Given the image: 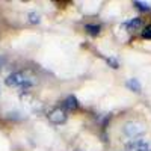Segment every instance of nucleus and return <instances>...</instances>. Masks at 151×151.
<instances>
[{
	"label": "nucleus",
	"instance_id": "obj_13",
	"mask_svg": "<svg viewBox=\"0 0 151 151\" xmlns=\"http://www.w3.org/2000/svg\"><path fill=\"white\" fill-rule=\"evenodd\" d=\"M3 64H5V59H0V70H2V67H3Z\"/></svg>",
	"mask_w": 151,
	"mask_h": 151
},
{
	"label": "nucleus",
	"instance_id": "obj_9",
	"mask_svg": "<svg viewBox=\"0 0 151 151\" xmlns=\"http://www.w3.org/2000/svg\"><path fill=\"white\" fill-rule=\"evenodd\" d=\"M133 5H134V8H136V9H139V11H142V12H148V11L151 9V6H150L148 3L141 2V0H137V2H134Z\"/></svg>",
	"mask_w": 151,
	"mask_h": 151
},
{
	"label": "nucleus",
	"instance_id": "obj_3",
	"mask_svg": "<svg viewBox=\"0 0 151 151\" xmlns=\"http://www.w3.org/2000/svg\"><path fill=\"white\" fill-rule=\"evenodd\" d=\"M129 151H151V142L145 139H133L125 145Z\"/></svg>",
	"mask_w": 151,
	"mask_h": 151
},
{
	"label": "nucleus",
	"instance_id": "obj_4",
	"mask_svg": "<svg viewBox=\"0 0 151 151\" xmlns=\"http://www.w3.org/2000/svg\"><path fill=\"white\" fill-rule=\"evenodd\" d=\"M48 119L52 121L53 124H56V125L64 124L67 121V112H65V109H62V107L53 109L52 112L48 113Z\"/></svg>",
	"mask_w": 151,
	"mask_h": 151
},
{
	"label": "nucleus",
	"instance_id": "obj_5",
	"mask_svg": "<svg viewBox=\"0 0 151 151\" xmlns=\"http://www.w3.org/2000/svg\"><path fill=\"white\" fill-rule=\"evenodd\" d=\"M122 26L127 29V30H130V32H133V30H137V29H141V26H142V20L139 18V17H136V18H132V20H129V21H125Z\"/></svg>",
	"mask_w": 151,
	"mask_h": 151
},
{
	"label": "nucleus",
	"instance_id": "obj_7",
	"mask_svg": "<svg viewBox=\"0 0 151 151\" xmlns=\"http://www.w3.org/2000/svg\"><path fill=\"white\" fill-rule=\"evenodd\" d=\"M85 30L92 36H97V35H100V32H101V26H100V24H86Z\"/></svg>",
	"mask_w": 151,
	"mask_h": 151
},
{
	"label": "nucleus",
	"instance_id": "obj_12",
	"mask_svg": "<svg viewBox=\"0 0 151 151\" xmlns=\"http://www.w3.org/2000/svg\"><path fill=\"white\" fill-rule=\"evenodd\" d=\"M106 60H107V64H109L112 68H115V70H116V68H119V62H118L115 58H107Z\"/></svg>",
	"mask_w": 151,
	"mask_h": 151
},
{
	"label": "nucleus",
	"instance_id": "obj_6",
	"mask_svg": "<svg viewBox=\"0 0 151 151\" xmlns=\"http://www.w3.org/2000/svg\"><path fill=\"white\" fill-rule=\"evenodd\" d=\"M77 107H79V100L74 95H70V97L65 98V101H64V109L65 110H74Z\"/></svg>",
	"mask_w": 151,
	"mask_h": 151
},
{
	"label": "nucleus",
	"instance_id": "obj_11",
	"mask_svg": "<svg viewBox=\"0 0 151 151\" xmlns=\"http://www.w3.org/2000/svg\"><path fill=\"white\" fill-rule=\"evenodd\" d=\"M142 38H145V40H151V24L145 26V29L142 30Z\"/></svg>",
	"mask_w": 151,
	"mask_h": 151
},
{
	"label": "nucleus",
	"instance_id": "obj_1",
	"mask_svg": "<svg viewBox=\"0 0 151 151\" xmlns=\"http://www.w3.org/2000/svg\"><path fill=\"white\" fill-rule=\"evenodd\" d=\"M5 83L6 86H12V88H21V89H29V88H32L35 85V82L27 77L24 73H20V71H15V73H12L9 74L8 77L5 79Z\"/></svg>",
	"mask_w": 151,
	"mask_h": 151
},
{
	"label": "nucleus",
	"instance_id": "obj_10",
	"mask_svg": "<svg viewBox=\"0 0 151 151\" xmlns=\"http://www.w3.org/2000/svg\"><path fill=\"white\" fill-rule=\"evenodd\" d=\"M27 20H29V23H32V24H38V23L41 21L40 15H38L36 12H29V14H27Z\"/></svg>",
	"mask_w": 151,
	"mask_h": 151
},
{
	"label": "nucleus",
	"instance_id": "obj_2",
	"mask_svg": "<svg viewBox=\"0 0 151 151\" xmlns=\"http://www.w3.org/2000/svg\"><path fill=\"white\" fill-rule=\"evenodd\" d=\"M124 133L127 134L129 137H136V136H139L144 133V125L141 122H136V121H129V122H125L124 124Z\"/></svg>",
	"mask_w": 151,
	"mask_h": 151
},
{
	"label": "nucleus",
	"instance_id": "obj_8",
	"mask_svg": "<svg viewBox=\"0 0 151 151\" xmlns=\"http://www.w3.org/2000/svg\"><path fill=\"white\" fill-rule=\"evenodd\" d=\"M127 86L130 88L132 91L137 92V94L142 91V86H141V83H139V80H137V79H129L127 80Z\"/></svg>",
	"mask_w": 151,
	"mask_h": 151
}]
</instances>
